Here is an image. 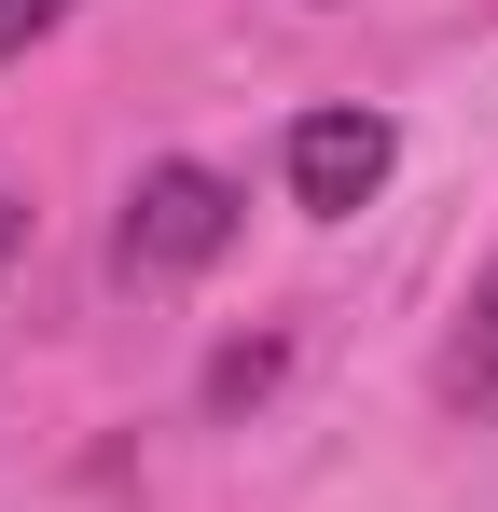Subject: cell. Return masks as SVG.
I'll list each match as a JSON object with an SVG mask.
<instances>
[{"label":"cell","instance_id":"obj_1","mask_svg":"<svg viewBox=\"0 0 498 512\" xmlns=\"http://www.w3.org/2000/svg\"><path fill=\"white\" fill-rule=\"evenodd\" d=\"M222 250H236V180L194 167V153L139 167L125 222H111V277H125V291H180V277H208Z\"/></svg>","mask_w":498,"mask_h":512},{"label":"cell","instance_id":"obj_2","mask_svg":"<svg viewBox=\"0 0 498 512\" xmlns=\"http://www.w3.org/2000/svg\"><path fill=\"white\" fill-rule=\"evenodd\" d=\"M388 167H402V125L388 111H305L291 125V208L305 222H360L388 194Z\"/></svg>","mask_w":498,"mask_h":512},{"label":"cell","instance_id":"obj_3","mask_svg":"<svg viewBox=\"0 0 498 512\" xmlns=\"http://www.w3.org/2000/svg\"><path fill=\"white\" fill-rule=\"evenodd\" d=\"M443 388H457V402H498V263L471 277V305H457V346H443Z\"/></svg>","mask_w":498,"mask_h":512},{"label":"cell","instance_id":"obj_4","mask_svg":"<svg viewBox=\"0 0 498 512\" xmlns=\"http://www.w3.org/2000/svg\"><path fill=\"white\" fill-rule=\"evenodd\" d=\"M70 14H83V0H0V70H14L42 28H70Z\"/></svg>","mask_w":498,"mask_h":512},{"label":"cell","instance_id":"obj_5","mask_svg":"<svg viewBox=\"0 0 498 512\" xmlns=\"http://www.w3.org/2000/svg\"><path fill=\"white\" fill-rule=\"evenodd\" d=\"M0 263H14V194H0Z\"/></svg>","mask_w":498,"mask_h":512}]
</instances>
